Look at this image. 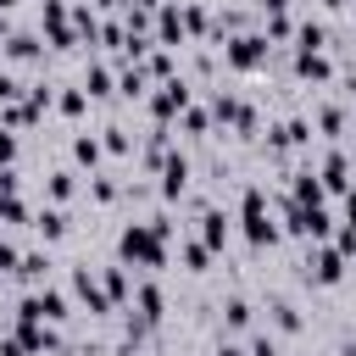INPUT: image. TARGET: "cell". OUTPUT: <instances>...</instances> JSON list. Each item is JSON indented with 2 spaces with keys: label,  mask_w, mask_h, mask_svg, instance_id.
<instances>
[{
  "label": "cell",
  "mask_w": 356,
  "mask_h": 356,
  "mask_svg": "<svg viewBox=\"0 0 356 356\" xmlns=\"http://www.w3.org/2000/svg\"><path fill=\"white\" fill-rule=\"evenodd\" d=\"M122 261H139V267H167V239L150 228V222H128L122 239H117Z\"/></svg>",
  "instance_id": "cell-1"
},
{
  "label": "cell",
  "mask_w": 356,
  "mask_h": 356,
  "mask_svg": "<svg viewBox=\"0 0 356 356\" xmlns=\"http://www.w3.org/2000/svg\"><path fill=\"white\" fill-rule=\"evenodd\" d=\"M239 222H245V239H250V245H273V239H278V222H273L267 195H261L256 184H250L245 200H239Z\"/></svg>",
  "instance_id": "cell-2"
},
{
  "label": "cell",
  "mask_w": 356,
  "mask_h": 356,
  "mask_svg": "<svg viewBox=\"0 0 356 356\" xmlns=\"http://www.w3.org/2000/svg\"><path fill=\"white\" fill-rule=\"evenodd\" d=\"M17 317H22V323H61V317H67V295H61V289H39V295L22 300Z\"/></svg>",
  "instance_id": "cell-3"
},
{
  "label": "cell",
  "mask_w": 356,
  "mask_h": 356,
  "mask_svg": "<svg viewBox=\"0 0 356 356\" xmlns=\"http://www.w3.org/2000/svg\"><path fill=\"white\" fill-rule=\"evenodd\" d=\"M261 56H267V33H239V39H228V50H222V61L239 67V72H250Z\"/></svg>",
  "instance_id": "cell-4"
},
{
  "label": "cell",
  "mask_w": 356,
  "mask_h": 356,
  "mask_svg": "<svg viewBox=\"0 0 356 356\" xmlns=\"http://www.w3.org/2000/svg\"><path fill=\"white\" fill-rule=\"evenodd\" d=\"M306 278H312V284H339V278H345V256H339L334 245H317L312 261H306Z\"/></svg>",
  "instance_id": "cell-5"
},
{
  "label": "cell",
  "mask_w": 356,
  "mask_h": 356,
  "mask_svg": "<svg viewBox=\"0 0 356 356\" xmlns=\"http://www.w3.org/2000/svg\"><path fill=\"white\" fill-rule=\"evenodd\" d=\"M72 295H78L95 317H106V312H111V300H106V289H100V278H95L89 267H78V273H72Z\"/></svg>",
  "instance_id": "cell-6"
},
{
  "label": "cell",
  "mask_w": 356,
  "mask_h": 356,
  "mask_svg": "<svg viewBox=\"0 0 356 356\" xmlns=\"http://www.w3.org/2000/svg\"><path fill=\"white\" fill-rule=\"evenodd\" d=\"M184 106H189V83H184V78H167V83H161V95L150 100V111H156L161 122H167V117H178Z\"/></svg>",
  "instance_id": "cell-7"
},
{
  "label": "cell",
  "mask_w": 356,
  "mask_h": 356,
  "mask_svg": "<svg viewBox=\"0 0 356 356\" xmlns=\"http://www.w3.org/2000/svg\"><path fill=\"white\" fill-rule=\"evenodd\" d=\"M184 189H189V156H178V150H172V156L161 161V195H167V200H178Z\"/></svg>",
  "instance_id": "cell-8"
},
{
  "label": "cell",
  "mask_w": 356,
  "mask_h": 356,
  "mask_svg": "<svg viewBox=\"0 0 356 356\" xmlns=\"http://www.w3.org/2000/svg\"><path fill=\"white\" fill-rule=\"evenodd\" d=\"M134 306H139V323H145V328H150V323H161V312H167L161 284H150V278H145V284L134 289Z\"/></svg>",
  "instance_id": "cell-9"
},
{
  "label": "cell",
  "mask_w": 356,
  "mask_h": 356,
  "mask_svg": "<svg viewBox=\"0 0 356 356\" xmlns=\"http://www.w3.org/2000/svg\"><path fill=\"white\" fill-rule=\"evenodd\" d=\"M317 178H323V189H350V161H345V150H328L323 167H317Z\"/></svg>",
  "instance_id": "cell-10"
},
{
  "label": "cell",
  "mask_w": 356,
  "mask_h": 356,
  "mask_svg": "<svg viewBox=\"0 0 356 356\" xmlns=\"http://www.w3.org/2000/svg\"><path fill=\"white\" fill-rule=\"evenodd\" d=\"M295 72H300L306 83H328V78H334V67H328L323 50H300V56H295Z\"/></svg>",
  "instance_id": "cell-11"
},
{
  "label": "cell",
  "mask_w": 356,
  "mask_h": 356,
  "mask_svg": "<svg viewBox=\"0 0 356 356\" xmlns=\"http://www.w3.org/2000/svg\"><path fill=\"white\" fill-rule=\"evenodd\" d=\"M200 245L206 250H222L228 245V217L222 211H200Z\"/></svg>",
  "instance_id": "cell-12"
},
{
  "label": "cell",
  "mask_w": 356,
  "mask_h": 356,
  "mask_svg": "<svg viewBox=\"0 0 356 356\" xmlns=\"http://www.w3.org/2000/svg\"><path fill=\"white\" fill-rule=\"evenodd\" d=\"M33 228H39L44 239H61V234H67V211H61V206H39V211H33Z\"/></svg>",
  "instance_id": "cell-13"
},
{
  "label": "cell",
  "mask_w": 356,
  "mask_h": 356,
  "mask_svg": "<svg viewBox=\"0 0 356 356\" xmlns=\"http://www.w3.org/2000/svg\"><path fill=\"white\" fill-rule=\"evenodd\" d=\"M100 289H106V300H111V306H122V300L134 295V284H128V273H122V267H106V273H100Z\"/></svg>",
  "instance_id": "cell-14"
},
{
  "label": "cell",
  "mask_w": 356,
  "mask_h": 356,
  "mask_svg": "<svg viewBox=\"0 0 356 356\" xmlns=\"http://www.w3.org/2000/svg\"><path fill=\"white\" fill-rule=\"evenodd\" d=\"M44 28H50V39H56V44H72V28H67V6H61V0H44Z\"/></svg>",
  "instance_id": "cell-15"
},
{
  "label": "cell",
  "mask_w": 356,
  "mask_h": 356,
  "mask_svg": "<svg viewBox=\"0 0 356 356\" xmlns=\"http://www.w3.org/2000/svg\"><path fill=\"white\" fill-rule=\"evenodd\" d=\"M156 33H161V50H167V44H184V17H178V6H161Z\"/></svg>",
  "instance_id": "cell-16"
},
{
  "label": "cell",
  "mask_w": 356,
  "mask_h": 356,
  "mask_svg": "<svg viewBox=\"0 0 356 356\" xmlns=\"http://www.w3.org/2000/svg\"><path fill=\"white\" fill-rule=\"evenodd\" d=\"M250 317H256V312H250L245 295H228V300H222V323H228V328H250Z\"/></svg>",
  "instance_id": "cell-17"
},
{
  "label": "cell",
  "mask_w": 356,
  "mask_h": 356,
  "mask_svg": "<svg viewBox=\"0 0 356 356\" xmlns=\"http://www.w3.org/2000/svg\"><path fill=\"white\" fill-rule=\"evenodd\" d=\"M50 273V256H39V250H22V261H17V278H28V284H39Z\"/></svg>",
  "instance_id": "cell-18"
},
{
  "label": "cell",
  "mask_w": 356,
  "mask_h": 356,
  "mask_svg": "<svg viewBox=\"0 0 356 356\" xmlns=\"http://www.w3.org/2000/svg\"><path fill=\"white\" fill-rule=\"evenodd\" d=\"M100 156H106V150H100V139H95V134H78V139H72V161H83V167H95Z\"/></svg>",
  "instance_id": "cell-19"
},
{
  "label": "cell",
  "mask_w": 356,
  "mask_h": 356,
  "mask_svg": "<svg viewBox=\"0 0 356 356\" xmlns=\"http://www.w3.org/2000/svg\"><path fill=\"white\" fill-rule=\"evenodd\" d=\"M273 328H278V334H295V328H300L295 300H273Z\"/></svg>",
  "instance_id": "cell-20"
},
{
  "label": "cell",
  "mask_w": 356,
  "mask_h": 356,
  "mask_svg": "<svg viewBox=\"0 0 356 356\" xmlns=\"http://www.w3.org/2000/svg\"><path fill=\"white\" fill-rule=\"evenodd\" d=\"M6 56H11V61H33V56H39L33 33H11V39H6Z\"/></svg>",
  "instance_id": "cell-21"
},
{
  "label": "cell",
  "mask_w": 356,
  "mask_h": 356,
  "mask_svg": "<svg viewBox=\"0 0 356 356\" xmlns=\"http://www.w3.org/2000/svg\"><path fill=\"white\" fill-rule=\"evenodd\" d=\"M117 95H122V100H145V67L122 72V78H117Z\"/></svg>",
  "instance_id": "cell-22"
},
{
  "label": "cell",
  "mask_w": 356,
  "mask_h": 356,
  "mask_svg": "<svg viewBox=\"0 0 356 356\" xmlns=\"http://www.w3.org/2000/svg\"><path fill=\"white\" fill-rule=\"evenodd\" d=\"M72 189H78V178L72 172H50V184H44V195L61 206V200H72Z\"/></svg>",
  "instance_id": "cell-23"
},
{
  "label": "cell",
  "mask_w": 356,
  "mask_h": 356,
  "mask_svg": "<svg viewBox=\"0 0 356 356\" xmlns=\"http://www.w3.org/2000/svg\"><path fill=\"white\" fill-rule=\"evenodd\" d=\"M0 222H33V211H28L17 195H0Z\"/></svg>",
  "instance_id": "cell-24"
},
{
  "label": "cell",
  "mask_w": 356,
  "mask_h": 356,
  "mask_svg": "<svg viewBox=\"0 0 356 356\" xmlns=\"http://www.w3.org/2000/svg\"><path fill=\"white\" fill-rule=\"evenodd\" d=\"M317 128H323V134L334 139V134L345 128V111H339V106H317Z\"/></svg>",
  "instance_id": "cell-25"
},
{
  "label": "cell",
  "mask_w": 356,
  "mask_h": 356,
  "mask_svg": "<svg viewBox=\"0 0 356 356\" xmlns=\"http://www.w3.org/2000/svg\"><path fill=\"white\" fill-rule=\"evenodd\" d=\"M100 150H111V156H128V150H134V139H128V128H106V139H100Z\"/></svg>",
  "instance_id": "cell-26"
},
{
  "label": "cell",
  "mask_w": 356,
  "mask_h": 356,
  "mask_svg": "<svg viewBox=\"0 0 356 356\" xmlns=\"http://www.w3.org/2000/svg\"><path fill=\"white\" fill-rule=\"evenodd\" d=\"M206 261H211V250H206L200 239H189V245H184V267H189V273H206Z\"/></svg>",
  "instance_id": "cell-27"
},
{
  "label": "cell",
  "mask_w": 356,
  "mask_h": 356,
  "mask_svg": "<svg viewBox=\"0 0 356 356\" xmlns=\"http://www.w3.org/2000/svg\"><path fill=\"white\" fill-rule=\"evenodd\" d=\"M295 39H300V50H323V44H328V33H323L317 22H306V28H295Z\"/></svg>",
  "instance_id": "cell-28"
},
{
  "label": "cell",
  "mask_w": 356,
  "mask_h": 356,
  "mask_svg": "<svg viewBox=\"0 0 356 356\" xmlns=\"http://www.w3.org/2000/svg\"><path fill=\"white\" fill-rule=\"evenodd\" d=\"M106 89H111V72L106 67H89L83 72V95H106Z\"/></svg>",
  "instance_id": "cell-29"
},
{
  "label": "cell",
  "mask_w": 356,
  "mask_h": 356,
  "mask_svg": "<svg viewBox=\"0 0 356 356\" xmlns=\"http://www.w3.org/2000/svg\"><path fill=\"white\" fill-rule=\"evenodd\" d=\"M56 106H61V117H83V106H89V95H83V89H67V95H61Z\"/></svg>",
  "instance_id": "cell-30"
},
{
  "label": "cell",
  "mask_w": 356,
  "mask_h": 356,
  "mask_svg": "<svg viewBox=\"0 0 356 356\" xmlns=\"http://www.w3.org/2000/svg\"><path fill=\"white\" fill-rule=\"evenodd\" d=\"M178 17H184V33H206V11L200 6H184Z\"/></svg>",
  "instance_id": "cell-31"
},
{
  "label": "cell",
  "mask_w": 356,
  "mask_h": 356,
  "mask_svg": "<svg viewBox=\"0 0 356 356\" xmlns=\"http://www.w3.org/2000/svg\"><path fill=\"white\" fill-rule=\"evenodd\" d=\"M289 33H295V22H289L284 11H273V17H267V39H289Z\"/></svg>",
  "instance_id": "cell-32"
},
{
  "label": "cell",
  "mask_w": 356,
  "mask_h": 356,
  "mask_svg": "<svg viewBox=\"0 0 356 356\" xmlns=\"http://www.w3.org/2000/svg\"><path fill=\"white\" fill-rule=\"evenodd\" d=\"M178 117H184V128H189V134H206V111H200V106H184Z\"/></svg>",
  "instance_id": "cell-33"
},
{
  "label": "cell",
  "mask_w": 356,
  "mask_h": 356,
  "mask_svg": "<svg viewBox=\"0 0 356 356\" xmlns=\"http://www.w3.org/2000/svg\"><path fill=\"white\" fill-rule=\"evenodd\" d=\"M245 356H278V339H273V334H256V339H250V350H245Z\"/></svg>",
  "instance_id": "cell-34"
},
{
  "label": "cell",
  "mask_w": 356,
  "mask_h": 356,
  "mask_svg": "<svg viewBox=\"0 0 356 356\" xmlns=\"http://www.w3.org/2000/svg\"><path fill=\"white\" fill-rule=\"evenodd\" d=\"M17 261H22V250L11 239H0V273H17Z\"/></svg>",
  "instance_id": "cell-35"
},
{
  "label": "cell",
  "mask_w": 356,
  "mask_h": 356,
  "mask_svg": "<svg viewBox=\"0 0 356 356\" xmlns=\"http://www.w3.org/2000/svg\"><path fill=\"white\" fill-rule=\"evenodd\" d=\"M89 195H95V200H117V184H111V178H95Z\"/></svg>",
  "instance_id": "cell-36"
},
{
  "label": "cell",
  "mask_w": 356,
  "mask_h": 356,
  "mask_svg": "<svg viewBox=\"0 0 356 356\" xmlns=\"http://www.w3.org/2000/svg\"><path fill=\"white\" fill-rule=\"evenodd\" d=\"M17 95H22V83H17V78H11V72H0V100H6V106H11V100H17Z\"/></svg>",
  "instance_id": "cell-37"
},
{
  "label": "cell",
  "mask_w": 356,
  "mask_h": 356,
  "mask_svg": "<svg viewBox=\"0 0 356 356\" xmlns=\"http://www.w3.org/2000/svg\"><path fill=\"white\" fill-rule=\"evenodd\" d=\"M11 161H17V139L0 128V167H11Z\"/></svg>",
  "instance_id": "cell-38"
},
{
  "label": "cell",
  "mask_w": 356,
  "mask_h": 356,
  "mask_svg": "<svg viewBox=\"0 0 356 356\" xmlns=\"http://www.w3.org/2000/svg\"><path fill=\"white\" fill-rule=\"evenodd\" d=\"M0 356H28V350H22V339H17V334H6V339H0Z\"/></svg>",
  "instance_id": "cell-39"
},
{
  "label": "cell",
  "mask_w": 356,
  "mask_h": 356,
  "mask_svg": "<svg viewBox=\"0 0 356 356\" xmlns=\"http://www.w3.org/2000/svg\"><path fill=\"white\" fill-rule=\"evenodd\" d=\"M211 356H245V345H234V339H217V350Z\"/></svg>",
  "instance_id": "cell-40"
},
{
  "label": "cell",
  "mask_w": 356,
  "mask_h": 356,
  "mask_svg": "<svg viewBox=\"0 0 356 356\" xmlns=\"http://www.w3.org/2000/svg\"><path fill=\"white\" fill-rule=\"evenodd\" d=\"M345 228H356V189L345 195Z\"/></svg>",
  "instance_id": "cell-41"
},
{
  "label": "cell",
  "mask_w": 356,
  "mask_h": 356,
  "mask_svg": "<svg viewBox=\"0 0 356 356\" xmlns=\"http://www.w3.org/2000/svg\"><path fill=\"white\" fill-rule=\"evenodd\" d=\"M261 6H267V11H284V6H289V0H261Z\"/></svg>",
  "instance_id": "cell-42"
},
{
  "label": "cell",
  "mask_w": 356,
  "mask_h": 356,
  "mask_svg": "<svg viewBox=\"0 0 356 356\" xmlns=\"http://www.w3.org/2000/svg\"><path fill=\"white\" fill-rule=\"evenodd\" d=\"M150 6H161V0H139V11H150Z\"/></svg>",
  "instance_id": "cell-43"
},
{
  "label": "cell",
  "mask_w": 356,
  "mask_h": 356,
  "mask_svg": "<svg viewBox=\"0 0 356 356\" xmlns=\"http://www.w3.org/2000/svg\"><path fill=\"white\" fill-rule=\"evenodd\" d=\"M11 6H17V0H0V11H11Z\"/></svg>",
  "instance_id": "cell-44"
},
{
  "label": "cell",
  "mask_w": 356,
  "mask_h": 356,
  "mask_svg": "<svg viewBox=\"0 0 356 356\" xmlns=\"http://www.w3.org/2000/svg\"><path fill=\"white\" fill-rule=\"evenodd\" d=\"M328 6H345V0H328Z\"/></svg>",
  "instance_id": "cell-45"
},
{
  "label": "cell",
  "mask_w": 356,
  "mask_h": 356,
  "mask_svg": "<svg viewBox=\"0 0 356 356\" xmlns=\"http://www.w3.org/2000/svg\"><path fill=\"white\" fill-rule=\"evenodd\" d=\"M350 350H356V345H350Z\"/></svg>",
  "instance_id": "cell-46"
}]
</instances>
